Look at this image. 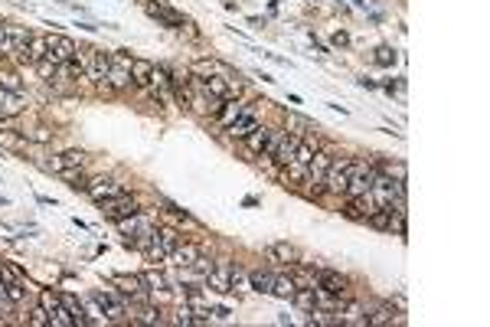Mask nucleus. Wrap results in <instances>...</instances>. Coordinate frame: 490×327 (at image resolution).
I'll use <instances>...</instances> for the list:
<instances>
[{
	"mask_svg": "<svg viewBox=\"0 0 490 327\" xmlns=\"http://www.w3.org/2000/svg\"><path fill=\"white\" fill-rule=\"evenodd\" d=\"M347 285L350 282L340 275V272H330V268H317V272H314V288H317V292H324V294H334V298H340V294L350 292Z\"/></svg>",
	"mask_w": 490,
	"mask_h": 327,
	"instance_id": "39448f33",
	"label": "nucleus"
},
{
	"mask_svg": "<svg viewBox=\"0 0 490 327\" xmlns=\"http://www.w3.org/2000/svg\"><path fill=\"white\" fill-rule=\"evenodd\" d=\"M40 304L46 308L52 327H72V314H69L66 302H62V294H56L52 288H42V292H40Z\"/></svg>",
	"mask_w": 490,
	"mask_h": 327,
	"instance_id": "f03ea898",
	"label": "nucleus"
},
{
	"mask_svg": "<svg viewBox=\"0 0 490 327\" xmlns=\"http://www.w3.org/2000/svg\"><path fill=\"white\" fill-rule=\"evenodd\" d=\"M200 258V249L196 246H190V242H180L177 249H173V256H170V262H177L180 268H190Z\"/></svg>",
	"mask_w": 490,
	"mask_h": 327,
	"instance_id": "6ab92c4d",
	"label": "nucleus"
},
{
	"mask_svg": "<svg viewBox=\"0 0 490 327\" xmlns=\"http://www.w3.org/2000/svg\"><path fill=\"white\" fill-rule=\"evenodd\" d=\"M26 324H30V327H50V314H46V308H42V304H36V308L30 311Z\"/></svg>",
	"mask_w": 490,
	"mask_h": 327,
	"instance_id": "72a5a7b5",
	"label": "nucleus"
},
{
	"mask_svg": "<svg viewBox=\"0 0 490 327\" xmlns=\"http://www.w3.org/2000/svg\"><path fill=\"white\" fill-rule=\"evenodd\" d=\"M382 173H389V177H392V180H402L406 183V164H382Z\"/></svg>",
	"mask_w": 490,
	"mask_h": 327,
	"instance_id": "e433bc0d",
	"label": "nucleus"
},
{
	"mask_svg": "<svg viewBox=\"0 0 490 327\" xmlns=\"http://www.w3.org/2000/svg\"><path fill=\"white\" fill-rule=\"evenodd\" d=\"M154 76V66L151 62H144V59H131V82L135 86H147Z\"/></svg>",
	"mask_w": 490,
	"mask_h": 327,
	"instance_id": "5701e85b",
	"label": "nucleus"
},
{
	"mask_svg": "<svg viewBox=\"0 0 490 327\" xmlns=\"http://www.w3.org/2000/svg\"><path fill=\"white\" fill-rule=\"evenodd\" d=\"M108 88H127L131 86V59L118 56V52H111V69H108Z\"/></svg>",
	"mask_w": 490,
	"mask_h": 327,
	"instance_id": "1a4fd4ad",
	"label": "nucleus"
},
{
	"mask_svg": "<svg viewBox=\"0 0 490 327\" xmlns=\"http://www.w3.org/2000/svg\"><path fill=\"white\" fill-rule=\"evenodd\" d=\"M102 207V213L108 216V219H127V216H135V213H141V203H137L135 197H127V193H118V197H111V200H102L98 203Z\"/></svg>",
	"mask_w": 490,
	"mask_h": 327,
	"instance_id": "20e7f679",
	"label": "nucleus"
},
{
	"mask_svg": "<svg viewBox=\"0 0 490 327\" xmlns=\"http://www.w3.org/2000/svg\"><path fill=\"white\" fill-rule=\"evenodd\" d=\"M111 285H115L125 298H131L135 304L151 302V292H147V285H144L141 275H111Z\"/></svg>",
	"mask_w": 490,
	"mask_h": 327,
	"instance_id": "7ed1b4c3",
	"label": "nucleus"
},
{
	"mask_svg": "<svg viewBox=\"0 0 490 327\" xmlns=\"http://www.w3.org/2000/svg\"><path fill=\"white\" fill-rule=\"evenodd\" d=\"M297 292V285L291 275H275V282H271V294L275 298H291V294Z\"/></svg>",
	"mask_w": 490,
	"mask_h": 327,
	"instance_id": "a878e982",
	"label": "nucleus"
},
{
	"mask_svg": "<svg viewBox=\"0 0 490 327\" xmlns=\"http://www.w3.org/2000/svg\"><path fill=\"white\" fill-rule=\"evenodd\" d=\"M301 134H287V131H278L275 134V141H271V147H268V154L265 157H271V164H278V167H285V164H291L295 161V151H297V144H301Z\"/></svg>",
	"mask_w": 490,
	"mask_h": 327,
	"instance_id": "f257e3e1",
	"label": "nucleus"
},
{
	"mask_svg": "<svg viewBox=\"0 0 490 327\" xmlns=\"http://www.w3.org/2000/svg\"><path fill=\"white\" fill-rule=\"evenodd\" d=\"M275 134H278L275 128H265V125H258V128L249 131L242 141L249 144V151H255V154H268V147H271V141H275Z\"/></svg>",
	"mask_w": 490,
	"mask_h": 327,
	"instance_id": "ddd939ff",
	"label": "nucleus"
},
{
	"mask_svg": "<svg viewBox=\"0 0 490 327\" xmlns=\"http://www.w3.org/2000/svg\"><path fill=\"white\" fill-rule=\"evenodd\" d=\"M50 40V59L59 66V62H69V59H76V50L79 46L69 40V36H62V33H52V36H46Z\"/></svg>",
	"mask_w": 490,
	"mask_h": 327,
	"instance_id": "9b49d317",
	"label": "nucleus"
},
{
	"mask_svg": "<svg viewBox=\"0 0 490 327\" xmlns=\"http://www.w3.org/2000/svg\"><path fill=\"white\" fill-rule=\"evenodd\" d=\"M26 141H36V144H46V141H52V134L46 128H33V131H20Z\"/></svg>",
	"mask_w": 490,
	"mask_h": 327,
	"instance_id": "4c0bfd02",
	"label": "nucleus"
},
{
	"mask_svg": "<svg viewBox=\"0 0 490 327\" xmlns=\"http://www.w3.org/2000/svg\"><path fill=\"white\" fill-rule=\"evenodd\" d=\"M376 210H380V203H376V200L370 197V193H363V197H350L347 200V210H343V213L350 216V219H370L372 213H376Z\"/></svg>",
	"mask_w": 490,
	"mask_h": 327,
	"instance_id": "f8f14e48",
	"label": "nucleus"
},
{
	"mask_svg": "<svg viewBox=\"0 0 490 327\" xmlns=\"http://www.w3.org/2000/svg\"><path fill=\"white\" fill-rule=\"evenodd\" d=\"M372 62H376V66H392V62H396V50L380 46V50H376V56H372Z\"/></svg>",
	"mask_w": 490,
	"mask_h": 327,
	"instance_id": "c9c22d12",
	"label": "nucleus"
},
{
	"mask_svg": "<svg viewBox=\"0 0 490 327\" xmlns=\"http://www.w3.org/2000/svg\"><path fill=\"white\" fill-rule=\"evenodd\" d=\"M85 193H89L95 203H102V200H111V197H118V193H125V187H121L118 180H111V177H95V180H89Z\"/></svg>",
	"mask_w": 490,
	"mask_h": 327,
	"instance_id": "9d476101",
	"label": "nucleus"
},
{
	"mask_svg": "<svg viewBox=\"0 0 490 327\" xmlns=\"http://www.w3.org/2000/svg\"><path fill=\"white\" fill-rule=\"evenodd\" d=\"M330 161H334V157H330L327 151H314L311 164H307V173H304V183H311L314 193H321V183L330 171Z\"/></svg>",
	"mask_w": 490,
	"mask_h": 327,
	"instance_id": "6e6552de",
	"label": "nucleus"
},
{
	"mask_svg": "<svg viewBox=\"0 0 490 327\" xmlns=\"http://www.w3.org/2000/svg\"><path fill=\"white\" fill-rule=\"evenodd\" d=\"M190 268H193V272H200V275H210V272H212V268H216V262H212V258H206L203 256V252H200V258H196V262H193V265H190Z\"/></svg>",
	"mask_w": 490,
	"mask_h": 327,
	"instance_id": "58836bf2",
	"label": "nucleus"
},
{
	"mask_svg": "<svg viewBox=\"0 0 490 327\" xmlns=\"http://www.w3.org/2000/svg\"><path fill=\"white\" fill-rule=\"evenodd\" d=\"M271 282H275V275H271V272H265V268H255V272H249V285H252V292L271 294Z\"/></svg>",
	"mask_w": 490,
	"mask_h": 327,
	"instance_id": "4be33fe9",
	"label": "nucleus"
},
{
	"mask_svg": "<svg viewBox=\"0 0 490 327\" xmlns=\"http://www.w3.org/2000/svg\"><path fill=\"white\" fill-rule=\"evenodd\" d=\"M0 88H7V92H23V82H20L13 72H0Z\"/></svg>",
	"mask_w": 490,
	"mask_h": 327,
	"instance_id": "f704fd0d",
	"label": "nucleus"
},
{
	"mask_svg": "<svg viewBox=\"0 0 490 327\" xmlns=\"http://www.w3.org/2000/svg\"><path fill=\"white\" fill-rule=\"evenodd\" d=\"M36 66V72H40L42 79H56V62L50 59V56H46V59H40V62H33Z\"/></svg>",
	"mask_w": 490,
	"mask_h": 327,
	"instance_id": "ea45409f",
	"label": "nucleus"
},
{
	"mask_svg": "<svg viewBox=\"0 0 490 327\" xmlns=\"http://www.w3.org/2000/svg\"><path fill=\"white\" fill-rule=\"evenodd\" d=\"M4 294H7L13 304H20L30 294V285H17V282H4Z\"/></svg>",
	"mask_w": 490,
	"mask_h": 327,
	"instance_id": "2f4dec72",
	"label": "nucleus"
},
{
	"mask_svg": "<svg viewBox=\"0 0 490 327\" xmlns=\"http://www.w3.org/2000/svg\"><path fill=\"white\" fill-rule=\"evenodd\" d=\"M210 314H212L216 321H229V308H212Z\"/></svg>",
	"mask_w": 490,
	"mask_h": 327,
	"instance_id": "79ce46f5",
	"label": "nucleus"
},
{
	"mask_svg": "<svg viewBox=\"0 0 490 327\" xmlns=\"http://www.w3.org/2000/svg\"><path fill=\"white\" fill-rule=\"evenodd\" d=\"M0 56H13V46H10V36H7V23H0Z\"/></svg>",
	"mask_w": 490,
	"mask_h": 327,
	"instance_id": "a19ab883",
	"label": "nucleus"
},
{
	"mask_svg": "<svg viewBox=\"0 0 490 327\" xmlns=\"http://www.w3.org/2000/svg\"><path fill=\"white\" fill-rule=\"evenodd\" d=\"M265 256H268L271 262H285V265H295L297 262V249L291 242H271L268 249H265Z\"/></svg>",
	"mask_w": 490,
	"mask_h": 327,
	"instance_id": "a211bd4d",
	"label": "nucleus"
},
{
	"mask_svg": "<svg viewBox=\"0 0 490 327\" xmlns=\"http://www.w3.org/2000/svg\"><path fill=\"white\" fill-rule=\"evenodd\" d=\"M245 108H249V102H242V98H229V102L220 108V121L229 128V125H232V121H236L239 115L245 112Z\"/></svg>",
	"mask_w": 490,
	"mask_h": 327,
	"instance_id": "aec40b11",
	"label": "nucleus"
},
{
	"mask_svg": "<svg viewBox=\"0 0 490 327\" xmlns=\"http://www.w3.org/2000/svg\"><path fill=\"white\" fill-rule=\"evenodd\" d=\"M347 161L350 157H340V161L334 157V161H330V171H327V177H324L321 190H327V193H347V183H350Z\"/></svg>",
	"mask_w": 490,
	"mask_h": 327,
	"instance_id": "423d86ee",
	"label": "nucleus"
},
{
	"mask_svg": "<svg viewBox=\"0 0 490 327\" xmlns=\"http://www.w3.org/2000/svg\"><path fill=\"white\" fill-rule=\"evenodd\" d=\"M210 95H216L220 102H229L239 95V79L236 76H200Z\"/></svg>",
	"mask_w": 490,
	"mask_h": 327,
	"instance_id": "0eeeda50",
	"label": "nucleus"
},
{
	"mask_svg": "<svg viewBox=\"0 0 490 327\" xmlns=\"http://www.w3.org/2000/svg\"><path fill=\"white\" fill-rule=\"evenodd\" d=\"M23 108H26L23 92H7V88H0V115H4V118H13V115H20Z\"/></svg>",
	"mask_w": 490,
	"mask_h": 327,
	"instance_id": "dca6fc26",
	"label": "nucleus"
},
{
	"mask_svg": "<svg viewBox=\"0 0 490 327\" xmlns=\"http://www.w3.org/2000/svg\"><path fill=\"white\" fill-rule=\"evenodd\" d=\"M0 121H7V118H4V115H0Z\"/></svg>",
	"mask_w": 490,
	"mask_h": 327,
	"instance_id": "c03bdc74",
	"label": "nucleus"
},
{
	"mask_svg": "<svg viewBox=\"0 0 490 327\" xmlns=\"http://www.w3.org/2000/svg\"><path fill=\"white\" fill-rule=\"evenodd\" d=\"M50 56V40L46 36H30V43H26V50H20V59L23 62H40V59H46Z\"/></svg>",
	"mask_w": 490,
	"mask_h": 327,
	"instance_id": "2eb2a0df",
	"label": "nucleus"
},
{
	"mask_svg": "<svg viewBox=\"0 0 490 327\" xmlns=\"http://www.w3.org/2000/svg\"><path fill=\"white\" fill-rule=\"evenodd\" d=\"M0 282H17V285H30L26 275L20 272L17 265H10V262H0Z\"/></svg>",
	"mask_w": 490,
	"mask_h": 327,
	"instance_id": "7c9ffc66",
	"label": "nucleus"
},
{
	"mask_svg": "<svg viewBox=\"0 0 490 327\" xmlns=\"http://www.w3.org/2000/svg\"><path fill=\"white\" fill-rule=\"evenodd\" d=\"M229 285H232V292L242 294V292H252V285H249V272L239 265H229Z\"/></svg>",
	"mask_w": 490,
	"mask_h": 327,
	"instance_id": "393cba45",
	"label": "nucleus"
},
{
	"mask_svg": "<svg viewBox=\"0 0 490 327\" xmlns=\"http://www.w3.org/2000/svg\"><path fill=\"white\" fill-rule=\"evenodd\" d=\"M7 36H10V46H13V52L26 50V43H30V30L26 26H17V23H7Z\"/></svg>",
	"mask_w": 490,
	"mask_h": 327,
	"instance_id": "b1692460",
	"label": "nucleus"
},
{
	"mask_svg": "<svg viewBox=\"0 0 490 327\" xmlns=\"http://www.w3.org/2000/svg\"><path fill=\"white\" fill-rule=\"evenodd\" d=\"M258 125H262V118H258V112H255L252 105H249V108H245V112L239 115V118L232 121V125H229L226 131L232 134V138H245V134H249V131H255Z\"/></svg>",
	"mask_w": 490,
	"mask_h": 327,
	"instance_id": "4468645a",
	"label": "nucleus"
},
{
	"mask_svg": "<svg viewBox=\"0 0 490 327\" xmlns=\"http://www.w3.org/2000/svg\"><path fill=\"white\" fill-rule=\"evenodd\" d=\"M193 72H196V76H232V72H229L222 62H216V59H200L193 66Z\"/></svg>",
	"mask_w": 490,
	"mask_h": 327,
	"instance_id": "bb28decb",
	"label": "nucleus"
},
{
	"mask_svg": "<svg viewBox=\"0 0 490 327\" xmlns=\"http://www.w3.org/2000/svg\"><path fill=\"white\" fill-rule=\"evenodd\" d=\"M291 302H295L301 311L317 308V288H297V292L291 294Z\"/></svg>",
	"mask_w": 490,
	"mask_h": 327,
	"instance_id": "cd10ccee",
	"label": "nucleus"
},
{
	"mask_svg": "<svg viewBox=\"0 0 490 327\" xmlns=\"http://www.w3.org/2000/svg\"><path fill=\"white\" fill-rule=\"evenodd\" d=\"M347 43H350L347 33H334V46H347Z\"/></svg>",
	"mask_w": 490,
	"mask_h": 327,
	"instance_id": "37998d69",
	"label": "nucleus"
},
{
	"mask_svg": "<svg viewBox=\"0 0 490 327\" xmlns=\"http://www.w3.org/2000/svg\"><path fill=\"white\" fill-rule=\"evenodd\" d=\"M0 147L10 154H20V151H26V138L20 131H0Z\"/></svg>",
	"mask_w": 490,
	"mask_h": 327,
	"instance_id": "412c9836",
	"label": "nucleus"
},
{
	"mask_svg": "<svg viewBox=\"0 0 490 327\" xmlns=\"http://www.w3.org/2000/svg\"><path fill=\"white\" fill-rule=\"evenodd\" d=\"M372 177H376V173H372ZM372 177H350V183H347V197H363V193H370Z\"/></svg>",
	"mask_w": 490,
	"mask_h": 327,
	"instance_id": "c756f323",
	"label": "nucleus"
},
{
	"mask_svg": "<svg viewBox=\"0 0 490 327\" xmlns=\"http://www.w3.org/2000/svg\"><path fill=\"white\" fill-rule=\"evenodd\" d=\"M56 161H59V171H66V167H82L85 154H82V151H66V154H59Z\"/></svg>",
	"mask_w": 490,
	"mask_h": 327,
	"instance_id": "473e14b6",
	"label": "nucleus"
},
{
	"mask_svg": "<svg viewBox=\"0 0 490 327\" xmlns=\"http://www.w3.org/2000/svg\"><path fill=\"white\" fill-rule=\"evenodd\" d=\"M203 282L210 285L212 292L229 294V292H232V285H229V262H216V268H212V272L203 278Z\"/></svg>",
	"mask_w": 490,
	"mask_h": 327,
	"instance_id": "f3484780",
	"label": "nucleus"
},
{
	"mask_svg": "<svg viewBox=\"0 0 490 327\" xmlns=\"http://www.w3.org/2000/svg\"><path fill=\"white\" fill-rule=\"evenodd\" d=\"M62 302H66L69 314H72V324H89V314H85V304L79 302V298H72V294H62Z\"/></svg>",
	"mask_w": 490,
	"mask_h": 327,
	"instance_id": "c85d7f7f",
	"label": "nucleus"
}]
</instances>
